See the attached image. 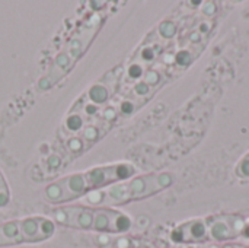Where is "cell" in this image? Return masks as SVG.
Here are the masks:
<instances>
[{"label":"cell","mask_w":249,"mask_h":248,"mask_svg":"<svg viewBox=\"0 0 249 248\" xmlns=\"http://www.w3.org/2000/svg\"><path fill=\"white\" fill-rule=\"evenodd\" d=\"M235 175L241 180H249V151L235 165Z\"/></svg>","instance_id":"9c48e42d"},{"label":"cell","mask_w":249,"mask_h":248,"mask_svg":"<svg viewBox=\"0 0 249 248\" xmlns=\"http://www.w3.org/2000/svg\"><path fill=\"white\" fill-rule=\"evenodd\" d=\"M93 244L98 248H158L150 241L127 234H96L93 237Z\"/></svg>","instance_id":"52a82bcc"},{"label":"cell","mask_w":249,"mask_h":248,"mask_svg":"<svg viewBox=\"0 0 249 248\" xmlns=\"http://www.w3.org/2000/svg\"><path fill=\"white\" fill-rule=\"evenodd\" d=\"M136 167L127 162L99 165L83 172L66 175L48 184L42 196L51 205H63L85 197L86 194L101 190L114 183L131 178L136 175Z\"/></svg>","instance_id":"6da1fadb"},{"label":"cell","mask_w":249,"mask_h":248,"mask_svg":"<svg viewBox=\"0 0 249 248\" xmlns=\"http://www.w3.org/2000/svg\"><path fill=\"white\" fill-rule=\"evenodd\" d=\"M242 238L249 240V219H247V224H245V228H244V232H242Z\"/></svg>","instance_id":"8fae6325"},{"label":"cell","mask_w":249,"mask_h":248,"mask_svg":"<svg viewBox=\"0 0 249 248\" xmlns=\"http://www.w3.org/2000/svg\"><path fill=\"white\" fill-rule=\"evenodd\" d=\"M9 203H10V190L3 172L0 171V209L7 208Z\"/></svg>","instance_id":"30bf717a"},{"label":"cell","mask_w":249,"mask_h":248,"mask_svg":"<svg viewBox=\"0 0 249 248\" xmlns=\"http://www.w3.org/2000/svg\"><path fill=\"white\" fill-rule=\"evenodd\" d=\"M101 25H102V18L99 16H93L82 25V28L69 39V42L64 45L61 53L51 63L50 70L47 72V75L41 79L38 85L39 89L42 91L50 89L61 77H64L69 73V70H71L76 61L83 56V53L90 45V41L95 38Z\"/></svg>","instance_id":"5b68a950"},{"label":"cell","mask_w":249,"mask_h":248,"mask_svg":"<svg viewBox=\"0 0 249 248\" xmlns=\"http://www.w3.org/2000/svg\"><path fill=\"white\" fill-rule=\"evenodd\" d=\"M54 224L66 228L90 231L96 234H127L133 229V219L114 208H96L85 205L61 206L50 210Z\"/></svg>","instance_id":"277c9868"},{"label":"cell","mask_w":249,"mask_h":248,"mask_svg":"<svg viewBox=\"0 0 249 248\" xmlns=\"http://www.w3.org/2000/svg\"><path fill=\"white\" fill-rule=\"evenodd\" d=\"M175 248H249L247 244L239 243H213V244H191V246H177Z\"/></svg>","instance_id":"ba28073f"},{"label":"cell","mask_w":249,"mask_h":248,"mask_svg":"<svg viewBox=\"0 0 249 248\" xmlns=\"http://www.w3.org/2000/svg\"><path fill=\"white\" fill-rule=\"evenodd\" d=\"M54 232V221L45 216H29L9 221L0 225V247L42 243L50 240Z\"/></svg>","instance_id":"8992f818"},{"label":"cell","mask_w":249,"mask_h":248,"mask_svg":"<svg viewBox=\"0 0 249 248\" xmlns=\"http://www.w3.org/2000/svg\"><path fill=\"white\" fill-rule=\"evenodd\" d=\"M247 218L239 213H216L194 218L172 228L169 238L177 246L231 243L242 237Z\"/></svg>","instance_id":"7a4b0ae2"},{"label":"cell","mask_w":249,"mask_h":248,"mask_svg":"<svg viewBox=\"0 0 249 248\" xmlns=\"http://www.w3.org/2000/svg\"><path fill=\"white\" fill-rule=\"evenodd\" d=\"M175 183V177L171 172H150L144 175H134L131 178L114 183L101 190L92 191L80 199L85 206L96 208H114L123 206L131 202L152 197Z\"/></svg>","instance_id":"3957f363"}]
</instances>
